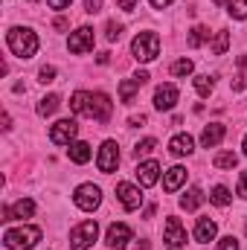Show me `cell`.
Instances as JSON below:
<instances>
[{"label":"cell","instance_id":"cell-1","mask_svg":"<svg viewBox=\"0 0 247 250\" xmlns=\"http://www.w3.org/2000/svg\"><path fill=\"white\" fill-rule=\"evenodd\" d=\"M6 41H9V50H12L18 59H32V56L38 53V35H35L32 29H26V26L9 29Z\"/></svg>","mask_w":247,"mask_h":250},{"label":"cell","instance_id":"cell-2","mask_svg":"<svg viewBox=\"0 0 247 250\" xmlns=\"http://www.w3.org/2000/svg\"><path fill=\"white\" fill-rule=\"evenodd\" d=\"M3 242L9 250H32L41 242V230L38 227H12V230H6Z\"/></svg>","mask_w":247,"mask_h":250},{"label":"cell","instance_id":"cell-3","mask_svg":"<svg viewBox=\"0 0 247 250\" xmlns=\"http://www.w3.org/2000/svg\"><path fill=\"white\" fill-rule=\"evenodd\" d=\"M131 53H134L137 62H154L160 56V38H157V32H140L131 41Z\"/></svg>","mask_w":247,"mask_h":250},{"label":"cell","instance_id":"cell-4","mask_svg":"<svg viewBox=\"0 0 247 250\" xmlns=\"http://www.w3.org/2000/svg\"><path fill=\"white\" fill-rule=\"evenodd\" d=\"M99 236V224L96 221H82L70 230V248L73 250H87Z\"/></svg>","mask_w":247,"mask_h":250},{"label":"cell","instance_id":"cell-5","mask_svg":"<svg viewBox=\"0 0 247 250\" xmlns=\"http://www.w3.org/2000/svg\"><path fill=\"white\" fill-rule=\"evenodd\" d=\"M73 201H76V207H79V209L93 212V209L102 204V189L93 187V184H82V187L73 192Z\"/></svg>","mask_w":247,"mask_h":250},{"label":"cell","instance_id":"cell-6","mask_svg":"<svg viewBox=\"0 0 247 250\" xmlns=\"http://www.w3.org/2000/svg\"><path fill=\"white\" fill-rule=\"evenodd\" d=\"M96 166L102 175H111L117 166H120V146L117 140H105L102 148H99V157H96Z\"/></svg>","mask_w":247,"mask_h":250},{"label":"cell","instance_id":"cell-7","mask_svg":"<svg viewBox=\"0 0 247 250\" xmlns=\"http://www.w3.org/2000/svg\"><path fill=\"white\" fill-rule=\"evenodd\" d=\"M111 114H114V102L108 99V93H90V108H87V117H93L96 123H108L111 120Z\"/></svg>","mask_w":247,"mask_h":250},{"label":"cell","instance_id":"cell-8","mask_svg":"<svg viewBox=\"0 0 247 250\" xmlns=\"http://www.w3.org/2000/svg\"><path fill=\"white\" fill-rule=\"evenodd\" d=\"M76 134H79V125H76V120H59V123L50 128V140H53L56 146H70Z\"/></svg>","mask_w":247,"mask_h":250},{"label":"cell","instance_id":"cell-9","mask_svg":"<svg viewBox=\"0 0 247 250\" xmlns=\"http://www.w3.org/2000/svg\"><path fill=\"white\" fill-rule=\"evenodd\" d=\"M117 198H120V204H123L128 212L140 209V204H143V192L134 187V184H128V181H120L117 184Z\"/></svg>","mask_w":247,"mask_h":250},{"label":"cell","instance_id":"cell-10","mask_svg":"<svg viewBox=\"0 0 247 250\" xmlns=\"http://www.w3.org/2000/svg\"><path fill=\"white\" fill-rule=\"evenodd\" d=\"M67 47H70V53H90L93 50V29L90 26H79L73 35H70V41H67Z\"/></svg>","mask_w":247,"mask_h":250},{"label":"cell","instance_id":"cell-11","mask_svg":"<svg viewBox=\"0 0 247 250\" xmlns=\"http://www.w3.org/2000/svg\"><path fill=\"white\" fill-rule=\"evenodd\" d=\"M178 87L175 84H160L157 90H154V108L157 111H172L175 105H178Z\"/></svg>","mask_w":247,"mask_h":250},{"label":"cell","instance_id":"cell-12","mask_svg":"<svg viewBox=\"0 0 247 250\" xmlns=\"http://www.w3.org/2000/svg\"><path fill=\"white\" fill-rule=\"evenodd\" d=\"M145 82H148V73H145V70H140L134 79H125V82H120V99H123L125 105H131V102H134V93H137Z\"/></svg>","mask_w":247,"mask_h":250},{"label":"cell","instance_id":"cell-13","mask_svg":"<svg viewBox=\"0 0 247 250\" xmlns=\"http://www.w3.org/2000/svg\"><path fill=\"white\" fill-rule=\"evenodd\" d=\"M128 242H131V227H128V224H111V227H108V233H105V245H108V248L123 250Z\"/></svg>","mask_w":247,"mask_h":250},{"label":"cell","instance_id":"cell-14","mask_svg":"<svg viewBox=\"0 0 247 250\" xmlns=\"http://www.w3.org/2000/svg\"><path fill=\"white\" fill-rule=\"evenodd\" d=\"M32 212H35V201H29V198H21L18 204H12V207H3V221H15V218H32Z\"/></svg>","mask_w":247,"mask_h":250},{"label":"cell","instance_id":"cell-15","mask_svg":"<svg viewBox=\"0 0 247 250\" xmlns=\"http://www.w3.org/2000/svg\"><path fill=\"white\" fill-rule=\"evenodd\" d=\"M137 181H140V187H154L157 184V178H160V163L157 160H145V163H140L137 166Z\"/></svg>","mask_w":247,"mask_h":250},{"label":"cell","instance_id":"cell-16","mask_svg":"<svg viewBox=\"0 0 247 250\" xmlns=\"http://www.w3.org/2000/svg\"><path fill=\"white\" fill-rule=\"evenodd\" d=\"M163 239H166V245H172V248H184L186 245V233H184V227H181V221H178L175 215L166 221V227H163Z\"/></svg>","mask_w":247,"mask_h":250},{"label":"cell","instance_id":"cell-17","mask_svg":"<svg viewBox=\"0 0 247 250\" xmlns=\"http://www.w3.org/2000/svg\"><path fill=\"white\" fill-rule=\"evenodd\" d=\"M224 134H227V128L221 123H209L201 131V146H204V148H215V146L224 140Z\"/></svg>","mask_w":247,"mask_h":250},{"label":"cell","instance_id":"cell-18","mask_svg":"<svg viewBox=\"0 0 247 250\" xmlns=\"http://www.w3.org/2000/svg\"><path fill=\"white\" fill-rule=\"evenodd\" d=\"M215 233H218V224L212 218H198V224H195V242L198 245H209L215 239Z\"/></svg>","mask_w":247,"mask_h":250},{"label":"cell","instance_id":"cell-19","mask_svg":"<svg viewBox=\"0 0 247 250\" xmlns=\"http://www.w3.org/2000/svg\"><path fill=\"white\" fill-rule=\"evenodd\" d=\"M192 146H195V140H192L189 134H178V137H172L169 151H172L175 157H189V154H192Z\"/></svg>","mask_w":247,"mask_h":250},{"label":"cell","instance_id":"cell-20","mask_svg":"<svg viewBox=\"0 0 247 250\" xmlns=\"http://www.w3.org/2000/svg\"><path fill=\"white\" fill-rule=\"evenodd\" d=\"M90 154H93V151H90V146H87V143H82V140H79V143H70V148H67V157H70L73 163H79V166H82V163H87V160H90Z\"/></svg>","mask_w":247,"mask_h":250},{"label":"cell","instance_id":"cell-21","mask_svg":"<svg viewBox=\"0 0 247 250\" xmlns=\"http://www.w3.org/2000/svg\"><path fill=\"white\" fill-rule=\"evenodd\" d=\"M184 181H186V169L184 166H172V169L166 172V178H163V189H166V192H175Z\"/></svg>","mask_w":247,"mask_h":250},{"label":"cell","instance_id":"cell-22","mask_svg":"<svg viewBox=\"0 0 247 250\" xmlns=\"http://www.w3.org/2000/svg\"><path fill=\"white\" fill-rule=\"evenodd\" d=\"M87 108H90V93L76 90V93L70 96V111H73V114H84V117H87Z\"/></svg>","mask_w":247,"mask_h":250},{"label":"cell","instance_id":"cell-23","mask_svg":"<svg viewBox=\"0 0 247 250\" xmlns=\"http://www.w3.org/2000/svg\"><path fill=\"white\" fill-rule=\"evenodd\" d=\"M201 204H204V192H201L198 187H192V189L184 195V198H181V207H184L186 212H195Z\"/></svg>","mask_w":247,"mask_h":250},{"label":"cell","instance_id":"cell-24","mask_svg":"<svg viewBox=\"0 0 247 250\" xmlns=\"http://www.w3.org/2000/svg\"><path fill=\"white\" fill-rule=\"evenodd\" d=\"M59 108H62V96H56V93H50V96H44V99L38 102V114H41V117H53Z\"/></svg>","mask_w":247,"mask_h":250},{"label":"cell","instance_id":"cell-25","mask_svg":"<svg viewBox=\"0 0 247 250\" xmlns=\"http://www.w3.org/2000/svg\"><path fill=\"white\" fill-rule=\"evenodd\" d=\"M206 38H209V29H206V26H192V29H189V38H186V44L195 50V47H201Z\"/></svg>","mask_w":247,"mask_h":250},{"label":"cell","instance_id":"cell-26","mask_svg":"<svg viewBox=\"0 0 247 250\" xmlns=\"http://www.w3.org/2000/svg\"><path fill=\"white\" fill-rule=\"evenodd\" d=\"M209 201H212L215 207H227L233 198H230V189H227V187H212V192H209Z\"/></svg>","mask_w":247,"mask_h":250},{"label":"cell","instance_id":"cell-27","mask_svg":"<svg viewBox=\"0 0 247 250\" xmlns=\"http://www.w3.org/2000/svg\"><path fill=\"white\" fill-rule=\"evenodd\" d=\"M227 47H230V32H227V29H218L215 44H212V53H215V56H224V53H227Z\"/></svg>","mask_w":247,"mask_h":250},{"label":"cell","instance_id":"cell-28","mask_svg":"<svg viewBox=\"0 0 247 250\" xmlns=\"http://www.w3.org/2000/svg\"><path fill=\"white\" fill-rule=\"evenodd\" d=\"M215 169H233L236 163H239V157L233 154V151H221V154H215Z\"/></svg>","mask_w":247,"mask_h":250},{"label":"cell","instance_id":"cell-29","mask_svg":"<svg viewBox=\"0 0 247 250\" xmlns=\"http://www.w3.org/2000/svg\"><path fill=\"white\" fill-rule=\"evenodd\" d=\"M227 12H230L233 18L245 21L247 18V0H227Z\"/></svg>","mask_w":247,"mask_h":250},{"label":"cell","instance_id":"cell-30","mask_svg":"<svg viewBox=\"0 0 247 250\" xmlns=\"http://www.w3.org/2000/svg\"><path fill=\"white\" fill-rule=\"evenodd\" d=\"M195 90L206 99V96L212 93V79H209V76H195Z\"/></svg>","mask_w":247,"mask_h":250},{"label":"cell","instance_id":"cell-31","mask_svg":"<svg viewBox=\"0 0 247 250\" xmlns=\"http://www.w3.org/2000/svg\"><path fill=\"white\" fill-rule=\"evenodd\" d=\"M157 148V140L154 137H148V140H143V143H137V148H134V154L137 157H145V154H151Z\"/></svg>","mask_w":247,"mask_h":250},{"label":"cell","instance_id":"cell-32","mask_svg":"<svg viewBox=\"0 0 247 250\" xmlns=\"http://www.w3.org/2000/svg\"><path fill=\"white\" fill-rule=\"evenodd\" d=\"M192 70H195V64L189 62V59H181V62L172 64V76H189Z\"/></svg>","mask_w":247,"mask_h":250},{"label":"cell","instance_id":"cell-33","mask_svg":"<svg viewBox=\"0 0 247 250\" xmlns=\"http://www.w3.org/2000/svg\"><path fill=\"white\" fill-rule=\"evenodd\" d=\"M120 35H123V23L108 21V26H105V38H108V41H120Z\"/></svg>","mask_w":247,"mask_h":250},{"label":"cell","instance_id":"cell-34","mask_svg":"<svg viewBox=\"0 0 247 250\" xmlns=\"http://www.w3.org/2000/svg\"><path fill=\"white\" fill-rule=\"evenodd\" d=\"M38 82H44V84H47V82H56V67H53V64H44V67L38 70Z\"/></svg>","mask_w":247,"mask_h":250},{"label":"cell","instance_id":"cell-35","mask_svg":"<svg viewBox=\"0 0 247 250\" xmlns=\"http://www.w3.org/2000/svg\"><path fill=\"white\" fill-rule=\"evenodd\" d=\"M218 250H242V248H239V242H236L233 236H227V239L218 242Z\"/></svg>","mask_w":247,"mask_h":250},{"label":"cell","instance_id":"cell-36","mask_svg":"<svg viewBox=\"0 0 247 250\" xmlns=\"http://www.w3.org/2000/svg\"><path fill=\"white\" fill-rule=\"evenodd\" d=\"M84 12H87V15L102 12V0H84Z\"/></svg>","mask_w":247,"mask_h":250},{"label":"cell","instance_id":"cell-37","mask_svg":"<svg viewBox=\"0 0 247 250\" xmlns=\"http://www.w3.org/2000/svg\"><path fill=\"white\" fill-rule=\"evenodd\" d=\"M239 195L247 201V172H242V178H239Z\"/></svg>","mask_w":247,"mask_h":250},{"label":"cell","instance_id":"cell-38","mask_svg":"<svg viewBox=\"0 0 247 250\" xmlns=\"http://www.w3.org/2000/svg\"><path fill=\"white\" fill-rule=\"evenodd\" d=\"M117 6H120L123 12H134V6H137V0H117Z\"/></svg>","mask_w":247,"mask_h":250},{"label":"cell","instance_id":"cell-39","mask_svg":"<svg viewBox=\"0 0 247 250\" xmlns=\"http://www.w3.org/2000/svg\"><path fill=\"white\" fill-rule=\"evenodd\" d=\"M47 3H50V9H67L73 0H47Z\"/></svg>","mask_w":247,"mask_h":250},{"label":"cell","instance_id":"cell-40","mask_svg":"<svg viewBox=\"0 0 247 250\" xmlns=\"http://www.w3.org/2000/svg\"><path fill=\"white\" fill-rule=\"evenodd\" d=\"M128 125H145V114H134V117L128 120Z\"/></svg>","mask_w":247,"mask_h":250},{"label":"cell","instance_id":"cell-41","mask_svg":"<svg viewBox=\"0 0 247 250\" xmlns=\"http://www.w3.org/2000/svg\"><path fill=\"white\" fill-rule=\"evenodd\" d=\"M53 26H56V29H67V26H70V21H67V18H56V23H53Z\"/></svg>","mask_w":247,"mask_h":250},{"label":"cell","instance_id":"cell-42","mask_svg":"<svg viewBox=\"0 0 247 250\" xmlns=\"http://www.w3.org/2000/svg\"><path fill=\"white\" fill-rule=\"evenodd\" d=\"M111 62V53H99V56H96V64H108Z\"/></svg>","mask_w":247,"mask_h":250},{"label":"cell","instance_id":"cell-43","mask_svg":"<svg viewBox=\"0 0 247 250\" xmlns=\"http://www.w3.org/2000/svg\"><path fill=\"white\" fill-rule=\"evenodd\" d=\"M169 3H172V0H151V6H154V9H166Z\"/></svg>","mask_w":247,"mask_h":250},{"label":"cell","instance_id":"cell-44","mask_svg":"<svg viewBox=\"0 0 247 250\" xmlns=\"http://www.w3.org/2000/svg\"><path fill=\"white\" fill-rule=\"evenodd\" d=\"M242 148H245V154H247V137H245V146H242Z\"/></svg>","mask_w":247,"mask_h":250},{"label":"cell","instance_id":"cell-45","mask_svg":"<svg viewBox=\"0 0 247 250\" xmlns=\"http://www.w3.org/2000/svg\"><path fill=\"white\" fill-rule=\"evenodd\" d=\"M32 3H35V0H32Z\"/></svg>","mask_w":247,"mask_h":250}]
</instances>
